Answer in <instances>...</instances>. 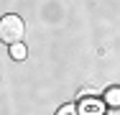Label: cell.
<instances>
[{"label": "cell", "instance_id": "7a4b0ae2", "mask_svg": "<svg viewBox=\"0 0 120 115\" xmlns=\"http://www.w3.org/2000/svg\"><path fill=\"white\" fill-rule=\"evenodd\" d=\"M105 102H102V97H82V102H79V115H105Z\"/></svg>", "mask_w": 120, "mask_h": 115}, {"label": "cell", "instance_id": "8992f818", "mask_svg": "<svg viewBox=\"0 0 120 115\" xmlns=\"http://www.w3.org/2000/svg\"><path fill=\"white\" fill-rule=\"evenodd\" d=\"M100 92L92 90V87H84V90H79V97H97Z\"/></svg>", "mask_w": 120, "mask_h": 115}, {"label": "cell", "instance_id": "277c9868", "mask_svg": "<svg viewBox=\"0 0 120 115\" xmlns=\"http://www.w3.org/2000/svg\"><path fill=\"white\" fill-rule=\"evenodd\" d=\"M10 56H13L15 61H23L26 56H28V51H26L23 41H21V44H13V46H10Z\"/></svg>", "mask_w": 120, "mask_h": 115}, {"label": "cell", "instance_id": "6da1fadb", "mask_svg": "<svg viewBox=\"0 0 120 115\" xmlns=\"http://www.w3.org/2000/svg\"><path fill=\"white\" fill-rule=\"evenodd\" d=\"M23 33H26V23H23L21 15L8 13V15H3V18H0V41H5L8 46L21 44Z\"/></svg>", "mask_w": 120, "mask_h": 115}, {"label": "cell", "instance_id": "3957f363", "mask_svg": "<svg viewBox=\"0 0 120 115\" xmlns=\"http://www.w3.org/2000/svg\"><path fill=\"white\" fill-rule=\"evenodd\" d=\"M102 102L110 105V107H120V87H110L102 95Z\"/></svg>", "mask_w": 120, "mask_h": 115}, {"label": "cell", "instance_id": "5b68a950", "mask_svg": "<svg viewBox=\"0 0 120 115\" xmlns=\"http://www.w3.org/2000/svg\"><path fill=\"white\" fill-rule=\"evenodd\" d=\"M56 115H79V110H77V105H61Z\"/></svg>", "mask_w": 120, "mask_h": 115}]
</instances>
